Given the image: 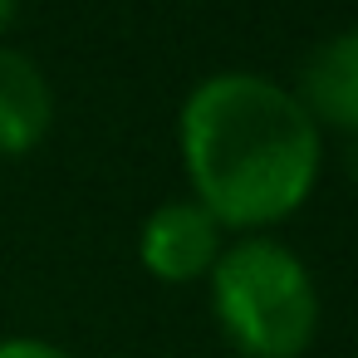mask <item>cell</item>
Listing matches in <instances>:
<instances>
[{"label": "cell", "mask_w": 358, "mask_h": 358, "mask_svg": "<svg viewBox=\"0 0 358 358\" xmlns=\"http://www.w3.org/2000/svg\"><path fill=\"white\" fill-rule=\"evenodd\" d=\"M177 143L196 206L221 231H260L294 216L324 167V133L294 89L250 69L201 79L182 103Z\"/></svg>", "instance_id": "6da1fadb"}, {"label": "cell", "mask_w": 358, "mask_h": 358, "mask_svg": "<svg viewBox=\"0 0 358 358\" xmlns=\"http://www.w3.org/2000/svg\"><path fill=\"white\" fill-rule=\"evenodd\" d=\"M211 314L241 358H304L319 334V285L309 265L270 236H245L216 255Z\"/></svg>", "instance_id": "7a4b0ae2"}, {"label": "cell", "mask_w": 358, "mask_h": 358, "mask_svg": "<svg viewBox=\"0 0 358 358\" xmlns=\"http://www.w3.org/2000/svg\"><path fill=\"white\" fill-rule=\"evenodd\" d=\"M216 255H221V226L196 201H167L138 231V260L162 285L206 280Z\"/></svg>", "instance_id": "3957f363"}, {"label": "cell", "mask_w": 358, "mask_h": 358, "mask_svg": "<svg viewBox=\"0 0 358 358\" xmlns=\"http://www.w3.org/2000/svg\"><path fill=\"white\" fill-rule=\"evenodd\" d=\"M294 99L319 123V133L324 128H338V133H353L358 138V30L329 35L304 59Z\"/></svg>", "instance_id": "277c9868"}, {"label": "cell", "mask_w": 358, "mask_h": 358, "mask_svg": "<svg viewBox=\"0 0 358 358\" xmlns=\"http://www.w3.org/2000/svg\"><path fill=\"white\" fill-rule=\"evenodd\" d=\"M55 123V89L25 50L0 45V157H25Z\"/></svg>", "instance_id": "5b68a950"}, {"label": "cell", "mask_w": 358, "mask_h": 358, "mask_svg": "<svg viewBox=\"0 0 358 358\" xmlns=\"http://www.w3.org/2000/svg\"><path fill=\"white\" fill-rule=\"evenodd\" d=\"M0 358H69V353L59 343H50V338L15 334V338H0Z\"/></svg>", "instance_id": "8992f818"}, {"label": "cell", "mask_w": 358, "mask_h": 358, "mask_svg": "<svg viewBox=\"0 0 358 358\" xmlns=\"http://www.w3.org/2000/svg\"><path fill=\"white\" fill-rule=\"evenodd\" d=\"M15 10H20V0H0V35L10 30V20H15Z\"/></svg>", "instance_id": "52a82bcc"}]
</instances>
